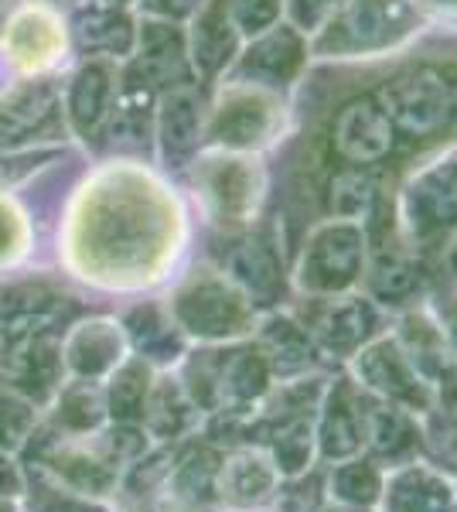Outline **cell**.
<instances>
[{
  "mask_svg": "<svg viewBox=\"0 0 457 512\" xmlns=\"http://www.w3.org/2000/svg\"><path fill=\"white\" fill-rule=\"evenodd\" d=\"M365 233L352 219H331L311 233L301 260V284L311 291H345L362 274Z\"/></svg>",
  "mask_w": 457,
  "mask_h": 512,
  "instance_id": "5",
  "label": "cell"
},
{
  "mask_svg": "<svg viewBox=\"0 0 457 512\" xmlns=\"http://www.w3.org/2000/svg\"><path fill=\"white\" fill-rule=\"evenodd\" d=\"M342 4L345 0H284V18L287 24H294L307 41H314L328 28V21L335 18Z\"/></svg>",
  "mask_w": 457,
  "mask_h": 512,
  "instance_id": "17",
  "label": "cell"
},
{
  "mask_svg": "<svg viewBox=\"0 0 457 512\" xmlns=\"http://www.w3.org/2000/svg\"><path fill=\"white\" fill-rule=\"evenodd\" d=\"M24 243V222L18 216V209L7 202H0V260H11L21 253Z\"/></svg>",
  "mask_w": 457,
  "mask_h": 512,
  "instance_id": "19",
  "label": "cell"
},
{
  "mask_svg": "<svg viewBox=\"0 0 457 512\" xmlns=\"http://www.w3.org/2000/svg\"><path fill=\"white\" fill-rule=\"evenodd\" d=\"M178 315L185 318V325L195 328V332L222 335V332H236L246 308H243V297L232 291V287H226L222 280L205 277L181 294Z\"/></svg>",
  "mask_w": 457,
  "mask_h": 512,
  "instance_id": "10",
  "label": "cell"
},
{
  "mask_svg": "<svg viewBox=\"0 0 457 512\" xmlns=\"http://www.w3.org/2000/svg\"><path fill=\"white\" fill-rule=\"evenodd\" d=\"M420 31V11L413 0H345L328 28L311 41V52L355 59L400 48Z\"/></svg>",
  "mask_w": 457,
  "mask_h": 512,
  "instance_id": "1",
  "label": "cell"
},
{
  "mask_svg": "<svg viewBox=\"0 0 457 512\" xmlns=\"http://www.w3.org/2000/svg\"><path fill=\"white\" fill-rule=\"evenodd\" d=\"M400 219L413 243H440L457 233V147L413 171L400 195Z\"/></svg>",
  "mask_w": 457,
  "mask_h": 512,
  "instance_id": "2",
  "label": "cell"
},
{
  "mask_svg": "<svg viewBox=\"0 0 457 512\" xmlns=\"http://www.w3.org/2000/svg\"><path fill=\"white\" fill-rule=\"evenodd\" d=\"M202 4L205 0H147V11L157 14L161 21H185L195 18Z\"/></svg>",
  "mask_w": 457,
  "mask_h": 512,
  "instance_id": "20",
  "label": "cell"
},
{
  "mask_svg": "<svg viewBox=\"0 0 457 512\" xmlns=\"http://www.w3.org/2000/svg\"><path fill=\"white\" fill-rule=\"evenodd\" d=\"M379 103L396 134L430 137L451 123V82L437 69H413L382 86Z\"/></svg>",
  "mask_w": 457,
  "mask_h": 512,
  "instance_id": "4",
  "label": "cell"
},
{
  "mask_svg": "<svg viewBox=\"0 0 457 512\" xmlns=\"http://www.w3.org/2000/svg\"><path fill=\"white\" fill-rule=\"evenodd\" d=\"M451 123L457 127V86H451Z\"/></svg>",
  "mask_w": 457,
  "mask_h": 512,
  "instance_id": "24",
  "label": "cell"
},
{
  "mask_svg": "<svg viewBox=\"0 0 457 512\" xmlns=\"http://www.w3.org/2000/svg\"><path fill=\"white\" fill-rule=\"evenodd\" d=\"M202 192L209 198L212 212L219 222L239 226L249 222L263 198V171L260 164L246 154L226 151L219 158H209L202 164Z\"/></svg>",
  "mask_w": 457,
  "mask_h": 512,
  "instance_id": "8",
  "label": "cell"
},
{
  "mask_svg": "<svg viewBox=\"0 0 457 512\" xmlns=\"http://www.w3.org/2000/svg\"><path fill=\"white\" fill-rule=\"evenodd\" d=\"M202 106H198V93L191 82L174 86L161 106V144L168 161L181 164L195 154L198 137H202Z\"/></svg>",
  "mask_w": 457,
  "mask_h": 512,
  "instance_id": "12",
  "label": "cell"
},
{
  "mask_svg": "<svg viewBox=\"0 0 457 512\" xmlns=\"http://www.w3.org/2000/svg\"><path fill=\"white\" fill-rule=\"evenodd\" d=\"M338 158L355 168H372L382 158H389L396 147V127L389 113L382 110L379 96H355L342 106L331 130Z\"/></svg>",
  "mask_w": 457,
  "mask_h": 512,
  "instance_id": "7",
  "label": "cell"
},
{
  "mask_svg": "<svg viewBox=\"0 0 457 512\" xmlns=\"http://www.w3.org/2000/svg\"><path fill=\"white\" fill-rule=\"evenodd\" d=\"M31 427V410L24 403L0 400V448H14L24 441Z\"/></svg>",
  "mask_w": 457,
  "mask_h": 512,
  "instance_id": "18",
  "label": "cell"
},
{
  "mask_svg": "<svg viewBox=\"0 0 457 512\" xmlns=\"http://www.w3.org/2000/svg\"><path fill=\"white\" fill-rule=\"evenodd\" d=\"M79 342H86V349H93V352H99V342H89V332H82L79 335ZM86 362L89 359H79V369H86ZM106 355H93V362H89V369H99V366H106Z\"/></svg>",
  "mask_w": 457,
  "mask_h": 512,
  "instance_id": "22",
  "label": "cell"
},
{
  "mask_svg": "<svg viewBox=\"0 0 457 512\" xmlns=\"http://www.w3.org/2000/svg\"><path fill=\"white\" fill-rule=\"evenodd\" d=\"M18 489H21L18 472H14L7 461H0V495H11V492H18Z\"/></svg>",
  "mask_w": 457,
  "mask_h": 512,
  "instance_id": "21",
  "label": "cell"
},
{
  "mask_svg": "<svg viewBox=\"0 0 457 512\" xmlns=\"http://www.w3.org/2000/svg\"><path fill=\"white\" fill-rule=\"evenodd\" d=\"M144 76L147 82H164L171 89L191 82L185 35L171 21H157L144 28Z\"/></svg>",
  "mask_w": 457,
  "mask_h": 512,
  "instance_id": "13",
  "label": "cell"
},
{
  "mask_svg": "<svg viewBox=\"0 0 457 512\" xmlns=\"http://www.w3.org/2000/svg\"><path fill=\"white\" fill-rule=\"evenodd\" d=\"M379 181L369 168H345L331 178L328 185V209L335 219H352L359 222L362 216H369L372 205H376Z\"/></svg>",
  "mask_w": 457,
  "mask_h": 512,
  "instance_id": "14",
  "label": "cell"
},
{
  "mask_svg": "<svg viewBox=\"0 0 457 512\" xmlns=\"http://www.w3.org/2000/svg\"><path fill=\"white\" fill-rule=\"evenodd\" d=\"M430 7H437V11H447V14H457V0H427Z\"/></svg>",
  "mask_w": 457,
  "mask_h": 512,
  "instance_id": "23",
  "label": "cell"
},
{
  "mask_svg": "<svg viewBox=\"0 0 457 512\" xmlns=\"http://www.w3.org/2000/svg\"><path fill=\"white\" fill-rule=\"evenodd\" d=\"M284 127V103L280 93L249 86V82H232L219 96L209 120V137L222 151H256L267 147Z\"/></svg>",
  "mask_w": 457,
  "mask_h": 512,
  "instance_id": "3",
  "label": "cell"
},
{
  "mask_svg": "<svg viewBox=\"0 0 457 512\" xmlns=\"http://www.w3.org/2000/svg\"><path fill=\"white\" fill-rule=\"evenodd\" d=\"M239 45H243V35L232 24L229 0H205L195 14V31H191V65L202 76H219L236 62Z\"/></svg>",
  "mask_w": 457,
  "mask_h": 512,
  "instance_id": "9",
  "label": "cell"
},
{
  "mask_svg": "<svg viewBox=\"0 0 457 512\" xmlns=\"http://www.w3.org/2000/svg\"><path fill=\"white\" fill-rule=\"evenodd\" d=\"M106 106H110V76H106L99 65L86 69L72 89V117L82 134L99 127V120L106 117Z\"/></svg>",
  "mask_w": 457,
  "mask_h": 512,
  "instance_id": "15",
  "label": "cell"
},
{
  "mask_svg": "<svg viewBox=\"0 0 457 512\" xmlns=\"http://www.w3.org/2000/svg\"><path fill=\"white\" fill-rule=\"evenodd\" d=\"M307 59H311V41L294 24L280 21L263 35L246 38V48L236 55V82L280 93L301 79Z\"/></svg>",
  "mask_w": 457,
  "mask_h": 512,
  "instance_id": "6",
  "label": "cell"
},
{
  "mask_svg": "<svg viewBox=\"0 0 457 512\" xmlns=\"http://www.w3.org/2000/svg\"><path fill=\"white\" fill-rule=\"evenodd\" d=\"M7 45H11V59L24 69H45L58 59L65 38L52 14L41 11V7H28L14 18Z\"/></svg>",
  "mask_w": 457,
  "mask_h": 512,
  "instance_id": "11",
  "label": "cell"
},
{
  "mask_svg": "<svg viewBox=\"0 0 457 512\" xmlns=\"http://www.w3.org/2000/svg\"><path fill=\"white\" fill-rule=\"evenodd\" d=\"M229 14L239 35L256 38L284 21V0H229Z\"/></svg>",
  "mask_w": 457,
  "mask_h": 512,
  "instance_id": "16",
  "label": "cell"
}]
</instances>
